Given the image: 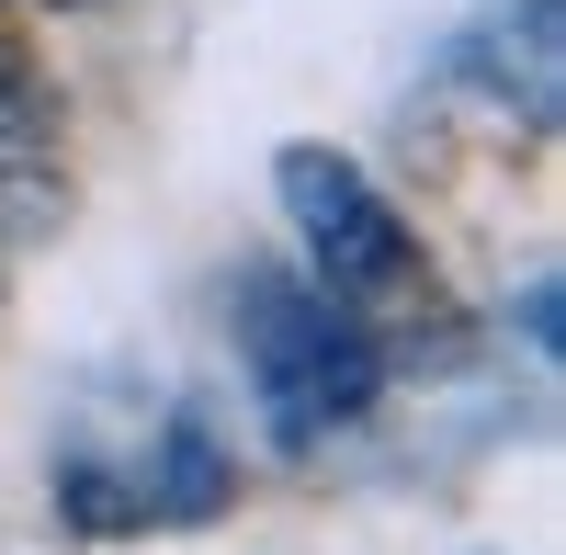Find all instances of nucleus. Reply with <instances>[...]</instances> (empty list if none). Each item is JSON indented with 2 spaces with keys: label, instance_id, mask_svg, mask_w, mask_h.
Here are the masks:
<instances>
[{
  "label": "nucleus",
  "instance_id": "1",
  "mask_svg": "<svg viewBox=\"0 0 566 555\" xmlns=\"http://www.w3.org/2000/svg\"><path fill=\"white\" fill-rule=\"evenodd\" d=\"M227 329H239V363H250V397L283 453H306L328 431H352L374 386H386V363H374V329L352 295H328L317 272H239V306H227Z\"/></svg>",
  "mask_w": 566,
  "mask_h": 555
},
{
  "label": "nucleus",
  "instance_id": "2",
  "mask_svg": "<svg viewBox=\"0 0 566 555\" xmlns=\"http://www.w3.org/2000/svg\"><path fill=\"white\" fill-rule=\"evenodd\" d=\"M272 193H283V216H295V239H306V272H317L328 295L374 306V295H397L408 272H419L408 227L363 181V159H340V148H283L272 159Z\"/></svg>",
  "mask_w": 566,
  "mask_h": 555
},
{
  "label": "nucleus",
  "instance_id": "3",
  "mask_svg": "<svg viewBox=\"0 0 566 555\" xmlns=\"http://www.w3.org/2000/svg\"><path fill=\"white\" fill-rule=\"evenodd\" d=\"M45 125H57V114H45L34 69H23V57H0V148H12V159H45Z\"/></svg>",
  "mask_w": 566,
  "mask_h": 555
},
{
  "label": "nucleus",
  "instance_id": "4",
  "mask_svg": "<svg viewBox=\"0 0 566 555\" xmlns=\"http://www.w3.org/2000/svg\"><path fill=\"white\" fill-rule=\"evenodd\" d=\"M45 205H57V193H45V170H34V159H12V148H0V239H23V227H34Z\"/></svg>",
  "mask_w": 566,
  "mask_h": 555
}]
</instances>
